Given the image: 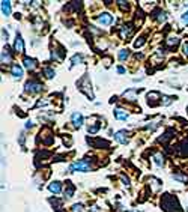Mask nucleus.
<instances>
[{"label": "nucleus", "mask_w": 188, "mask_h": 212, "mask_svg": "<svg viewBox=\"0 0 188 212\" xmlns=\"http://www.w3.org/2000/svg\"><path fill=\"white\" fill-rule=\"evenodd\" d=\"M128 56H129V51H128V50H120L119 54H117V57H119L120 60H125Z\"/></svg>", "instance_id": "nucleus-18"}, {"label": "nucleus", "mask_w": 188, "mask_h": 212, "mask_svg": "<svg viewBox=\"0 0 188 212\" xmlns=\"http://www.w3.org/2000/svg\"><path fill=\"white\" fill-rule=\"evenodd\" d=\"M98 23L102 24V26H110L113 23V17L109 12H102V14L98 17Z\"/></svg>", "instance_id": "nucleus-6"}, {"label": "nucleus", "mask_w": 188, "mask_h": 212, "mask_svg": "<svg viewBox=\"0 0 188 212\" xmlns=\"http://www.w3.org/2000/svg\"><path fill=\"white\" fill-rule=\"evenodd\" d=\"M167 44H169V45H173V44L176 45V44H178V38H170V39L167 41Z\"/></svg>", "instance_id": "nucleus-27"}, {"label": "nucleus", "mask_w": 188, "mask_h": 212, "mask_svg": "<svg viewBox=\"0 0 188 212\" xmlns=\"http://www.w3.org/2000/svg\"><path fill=\"white\" fill-rule=\"evenodd\" d=\"M131 33H133V29H131V26L129 24H125L123 27H122V38H126V36H131Z\"/></svg>", "instance_id": "nucleus-14"}, {"label": "nucleus", "mask_w": 188, "mask_h": 212, "mask_svg": "<svg viewBox=\"0 0 188 212\" xmlns=\"http://www.w3.org/2000/svg\"><path fill=\"white\" fill-rule=\"evenodd\" d=\"M2 35H3V38H5V41H8V33L5 32V29L2 30Z\"/></svg>", "instance_id": "nucleus-28"}, {"label": "nucleus", "mask_w": 188, "mask_h": 212, "mask_svg": "<svg viewBox=\"0 0 188 212\" xmlns=\"http://www.w3.org/2000/svg\"><path fill=\"white\" fill-rule=\"evenodd\" d=\"M81 211H83V205L75 203L74 206H72V212H81Z\"/></svg>", "instance_id": "nucleus-22"}, {"label": "nucleus", "mask_w": 188, "mask_h": 212, "mask_svg": "<svg viewBox=\"0 0 188 212\" xmlns=\"http://www.w3.org/2000/svg\"><path fill=\"white\" fill-rule=\"evenodd\" d=\"M153 163H155L158 167H161V166L164 164V158H163V155H161V154H155V155H153Z\"/></svg>", "instance_id": "nucleus-17"}, {"label": "nucleus", "mask_w": 188, "mask_h": 212, "mask_svg": "<svg viewBox=\"0 0 188 212\" xmlns=\"http://www.w3.org/2000/svg\"><path fill=\"white\" fill-rule=\"evenodd\" d=\"M143 44H145V38H139V39L134 42V47H136V48H139V47H142Z\"/></svg>", "instance_id": "nucleus-23"}, {"label": "nucleus", "mask_w": 188, "mask_h": 212, "mask_svg": "<svg viewBox=\"0 0 188 212\" xmlns=\"http://www.w3.org/2000/svg\"><path fill=\"white\" fill-rule=\"evenodd\" d=\"M187 6H188V2H187V3H185V8H187Z\"/></svg>", "instance_id": "nucleus-33"}, {"label": "nucleus", "mask_w": 188, "mask_h": 212, "mask_svg": "<svg viewBox=\"0 0 188 212\" xmlns=\"http://www.w3.org/2000/svg\"><path fill=\"white\" fill-rule=\"evenodd\" d=\"M14 47H15V51H17V53H23V51H24V42H23V38H21L20 35H17Z\"/></svg>", "instance_id": "nucleus-10"}, {"label": "nucleus", "mask_w": 188, "mask_h": 212, "mask_svg": "<svg viewBox=\"0 0 188 212\" xmlns=\"http://www.w3.org/2000/svg\"><path fill=\"white\" fill-rule=\"evenodd\" d=\"M11 72H12V75H14L15 80H20V78L23 77V68H21L18 63H14V65H12Z\"/></svg>", "instance_id": "nucleus-8"}, {"label": "nucleus", "mask_w": 188, "mask_h": 212, "mask_svg": "<svg viewBox=\"0 0 188 212\" xmlns=\"http://www.w3.org/2000/svg\"><path fill=\"white\" fill-rule=\"evenodd\" d=\"M2 14L5 17H9L11 15V2H6V0L2 2Z\"/></svg>", "instance_id": "nucleus-12"}, {"label": "nucleus", "mask_w": 188, "mask_h": 212, "mask_svg": "<svg viewBox=\"0 0 188 212\" xmlns=\"http://www.w3.org/2000/svg\"><path fill=\"white\" fill-rule=\"evenodd\" d=\"M113 113H114V118L119 119V121H126L128 119V113L125 110H122V108H114Z\"/></svg>", "instance_id": "nucleus-9"}, {"label": "nucleus", "mask_w": 188, "mask_h": 212, "mask_svg": "<svg viewBox=\"0 0 188 212\" xmlns=\"http://www.w3.org/2000/svg\"><path fill=\"white\" fill-rule=\"evenodd\" d=\"M114 140H116L117 143H120V144H126V143L129 141L128 132H126L125 129H120V131H117V132L114 134Z\"/></svg>", "instance_id": "nucleus-4"}, {"label": "nucleus", "mask_w": 188, "mask_h": 212, "mask_svg": "<svg viewBox=\"0 0 188 212\" xmlns=\"http://www.w3.org/2000/svg\"><path fill=\"white\" fill-rule=\"evenodd\" d=\"M26 92H29V93H38V92H41V89H42V86L36 83V81H27L26 83Z\"/></svg>", "instance_id": "nucleus-5"}, {"label": "nucleus", "mask_w": 188, "mask_h": 212, "mask_svg": "<svg viewBox=\"0 0 188 212\" xmlns=\"http://www.w3.org/2000/svg\"><path fill=\"white\" fill-rule=\"evenodd\" d=\"M84 81H86V84H83L81 81H78L80 90H81L83 93H86V96H87V98L93 99V92H92V86H89V77H87V75H84Z\"/></svg>", "instance_id": "nucleus-3"}, {"label": "nucleus", "mask_w": 188, "mask_h": 212, "mask_svg": "<svg viewBox=\"0 0 188 212\" xmlns=\"http://www.w3.org/2000/svg\"><path fill=\"white\" fill-rule=\"evenodd\" d=\"M81 60H83V56L81 54H75L74 57H72V60H71V65H78Z\"/></svg>", "instance_id": "nucleus-19"}, {"label": "nucleus", "mask_w": 188, "mask_h": 212, "mask_svg": "<svg viewBox=\"0 0 188 212\" xmlns=\"http://www.w3.org/2000/svg\"><path fill=\"white\" fill-rule=\"evenodd\" d=\"M163 99H164V101H161V102H163V105H170V104H172V101H173V98H172V96H163Z\"/></svg>", "instance_id": "nucleus-20"}, {"label": "nucleus", "mask_w": 188, "mask_h": 212, "mask_svg": "<svg viewBox=\"0 0 188 212\" xmlns=\"http://www.w3.org/2000/svg\"><path fill=\"white\" fill-rule=\"evenodd\" d=\"M90 211H92V212H99V211H101V209H99L98 206H93V208H92Z\"/></svg>", "instance_id": "nucleus-30"}, {"label": "nucleus", "mask_w": 188, "mask_h": 212, "mask_svg": "<svg viewBox=\"0 0 188 212\" xmlns=\"http://www.w3.org/2000/svg\"><path fill=\"white\" fill-rule=\"evenodd\" d=\"M74 191L75 188L71 185V182H66V188H65V196L66 197H72L74 196Z\"/></svg>", "instance_id": "nucleus-16"}, {"label": "nucleus", "mask_w": 188, "mask_h": 212, "mask_svg": "<svg viewBox=\"0 0 188 212\" xmlns=\"http://www.w3.org/2000/svg\"><path fill=\"white\" fill-rule=\"evenodd\" d=\"M23 63H24V68L26 69H35V66H36V62H35V59H30V57H24V60H23Z\"/></svg>", "instance_id": "nucleus-13"}, {"label": "nucleus", "mask_w": 188, "mask_h": 212, "mask_svg": "<svg viewBox=\"0 0 188 212\" xmlns=\"http://www.w3.org/2000/svg\"><path fill=\"white\" fill-rule=\"evenodd\" d=\"M48 190H50L51 193H54V194H59V193L62 191V185H60L59 181H54V182H51V184L48 185Z\"/></svg>", "instance_id": "nucleus-11"}, {"label": "nucleus", "mask_w": 188, "mask_h": 212, "mask_svg": "<svg viewBox=\"0 0 188 212\" xmlns=\"http://www.w3.org/2000/svg\"><path fill=\"white\" fill-rule=\"evenodd\" d=\"M123 96H129L131 99H134V96H136V90H129V92H125V93H123Z\"/></svg>", "instance_id": "nucleus-24"}, {"label": "nucleus", "mask_w": 188, "mask_h": 212, "mask_svg": "<svg viewBox=\"0 0 188 212\" xmlns=\"http://www.w3.org/2000/svg\"><path fill=\"white\" fill-rule=\"evenodd\" d=\"M117 72H119V74H125V69H123L122 66H119V68H117Z\"/></svg>", "instance_id": "nucleus-29"}, {"label": "nucleus", "mask_w": 188, "mask_h": 212, "mask_svg": "<svg viewBox=\"0 0 188 212\" xmlns=\"http://www.w3.org/2000/svg\"><path fill=\"white\" fill-rule=\"evenodd\" d=\"M71 121H72V124H74L75 128H80L83 124H84V118H83V114L80 113V111H75L72 113V116H71Z\"/></svg>", "instance_id": "nucleus-7"}, {"label": "nucleus", "mask_w": 188, "mask_h": 212, "mask_svg": "<svg viewBox=\"0 0 188 212\" xmlns=\"http://www.w3.org/2000/svg\"><path fill=\"white\" fill-rule=\"evenodd\" d=\"M9 60H11L9 50L8 48H3V51H2V63H9Z\"/></svg>", "instance_id": "nucleus-15"}, {"label": "nucleus", "mask_w": 188, "mask_h": 212, "mask_svg": "<svg viewBox=\"0 0 188 212\" xmlns=\"http://www.w3.org/2000/svg\"><path fill=\"white\" fill-rule=\"evenodd\" d=\"M32 127V121H29V122H27V125H26V128H30Z\"/></svg>", "instance_id": "nucleus-32"}, {"label": "nucleus", "mask_w": 188, "mask_h": 212, "mask_svg": "<svg viewBox=\"0 0 188 212\" xmlns=\"http://www.w3.org/2000/svg\"><path fill=\"white\" fill-rule=\"evenodd\" d=\"M161 205H163L164 211H167V212H181L182 211L181 206H179V203H178V200H176L175 197H172L170 194H166V196H164Z\"/></svg>", "instance_id": "nucleus-1"}, {"label": "nucleus", "mask_w": 188, "mask_h": 212, "mask_svg": "<svg viewBox=\"0 0 188 212\" xmlns=\"http://www.w3.org/2000/svg\"><path fill=\"white\" fill-rule=\"evenodd\" d=\"M181 20H182V23H184V24H187V26H188V11H187V12H184V14H182V17H181Z\"/></svg>", "instance_id": "nucleus-25"}, {"label": "nucleus", "mask_w": 188, "mask_h": 212, "mask_svg": "<svg viewBox=\"0 0 188 212\" xmlns=\"http://www.w3.org/2000/svg\"><path fill=\"white\" fill-rule=\"evenodd\" d=\"M44 72L47 74V78H53V77H54V71H53V69H50V68H47Z\"/></svg>", "instance_id": "nucleus-21"}, {"label": "nucleus", "mask_w": 188, "mask_h": 212, "mask_svg": "<svg viewBox=\"0 0 188 212\" xmlns=\"http://www.w3.org/2000/svg\"><path fill=\"white\" fill-rule=\"evenodd\" d=\"M90 170V164L84 160H80V161H75L69 166V171L74 173V171H89Z\"/></svg>", "instance_id": "nucleus-2"}, {"label": "nucleus", "mask_w": 188, "mask_h": 212, "mask_svg": "<svg viewBox=\"0 0 188 212\" xmlns=\"http://www.w3.org/2000/svg\"><path fill=\"white\" fill-rule=\"evenodd\" d=\"M173 177L178 181H187V176H181V174H173Z\"/></svg>", "instance_id": "nucleus-26"}, {"label": "nucleus", "mask_w": 188, "mask_h": 212, "mask_svg": "<svg viewBox=\"0 0 188 212\" xmlns=\"http://www.w3.org/2000/svg\"><path fill=\"white\" fill-rule=\"evenodd\" d=\"M184 53H185V54L188 56V44H185V45H184Z\"/></svg>", "instance_id": "nucleus-31"}]
</instances>
